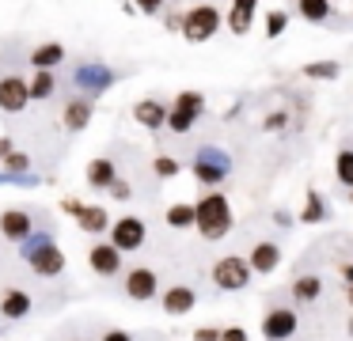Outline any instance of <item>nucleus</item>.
Segmentation results:
<instances>
[{"label": "nucleus", "mask_w": 353, "mask_h": 341, "mask_svg": "<svg viewBox=\"0 0 353 341\" xmlns=\"http://www.w3.org/2000/svg\"><path fill=\"white\" fill-rule=\"evenodd\" d=\"M221 30V12L213 4H198L183 15V38L186 42H209Z\"/></svg>", "instance_id": "5"}, {"label": "nucleus", "mask_w": 353, "mask_h": 341, "mask_svg": "<svg viewBox=\"0 0 353 341\" xmlns=\"http://www.w3.org/2000/svg\"><path fill=\"white\" fill-rule=\"evenodd\" d=\"M0 315L4 318H27L31 315V296L19 292V288H8V292L0 296Z\"/></svg>", "instance_id": "19"}, {"label": "nucleus", "mask_w": 353, "mask_h": 341, "mask_svg": "<svg viewBox=\"0 0 353 341\" xmlns=\"http://www.w3.org/2000/svg\"><path fill=\"white\" fill-rule=\"evenodd\" d=\"M194 303H198V296H194V288H186V285H175V288L163 292V311H168V315H190Z\"/></svg>", "instance_id": "18"}, {"label": "nucleus", "mask_w": 353, "mask_h": 341, "mask_svg": "<svg viewBox=\"0 0 353 341\" xmlns=\"http://www.w3.org/2000/svg\"><path fill=\"white\" fill-rule=\"evenodd\" d=\"M19 254L31 262V269L39 273V277H57V273H65V254H61V247L54 242L50 231H31L19 242Z\"/></svg>", "instance_id": "2"}, {"label": "nucleus", "mask_w": 353, "mask_h": 341, "mask_svg": "<svg viewBox=\"0 0 353 341\" xmlns=\"http://www.w3.org/2000/svg\"><path fill=\"white\" fill-rule=\"evenodd\" d=\"M296 12L307 23H327L330 19V0H296Z\"/></svg>", "instance_id": "25"}, {"label": "nucleus", "mask_w": 353, "mask_h": 341, "mask_svg": "<svg viewBox=\"0 0 353 341\" xmlns=\"http://www.w3.org/2000/svg\"><path fill=\"white\" fill-rule=\"evenodd\" d=\"M194 227L201 231L205 242L224 239V235L232 231V205H228V197L216 194V189H209V194L194 205Z\"/></svg>", "instance_id": "1"}, {"label": "nucleus", "mask_w": 353, "mask_h": 341, "mask_svg": "<svg viewBox=\"0 0 353 341\" xmlns=\"http://www.w3.org/2000/svg\"><path fill=\"white\" fill-rule=\"evenodd\" d=\"M0 171H12V174H23V171H31V156L27 152H8V156L0 159Z\"/></svg>", "instance_id": "31"}, {"label": "nucleus", "mask_w": 353, "mask_h": 341, "mask_svg": "<svg viewBox=\"0 0 353 341\" xmlns=\"http://www.w3.org/2000/svg\"><path fill=\"white\" fill-rule=\"evenodd\" d=\"M27 87H31V103H42V99H50L57 91V76L50 72V68H39V72L27 80Z\"/></svg>", "instance_id": "23"}, {"label": "nucleus", "mask_w": 353, "mask_h": 341, "mask_svg": "<svg viewBox=\"0 0 353 341\" xmlns=\"http://www.w3.org/2000/svg\"><path fill=\"white\" fill-rule=\"evenodd\" d=\"M114 178H118V171H114L110 159H92V163H88V182H92L95 189H107Z\"/></svg>", "instance_id": "24"}, {"label": "nucleus", "mask_w": 353, "mask_h": 341, "mask_svg": "<svg viewBox=\"0 0 353 341\" xmlns=\"http://www.w3.org/2000/svg\"><path fill=\"white\" fill-rule=\"evenodd\" d=\"M304 76L307 80H338L342 65L338 61H312V65H304Z\"/></svg>", "instance_id": "26"}, {"label": "nucleus", "mask_w": 353, "mask_h": 341, "mask_svg": "<svg viewBox=\"0 0 353 341\" xmlns=\"http://www.w3.org/2000/svg\"><path fill=\"white\" fill-rule=\"evenodd\" d=\"M319 292H323V280L315 277V273H304V277L292 280V300L296 303H315Z\"/></svg>", "instance_id": "22"}, {"label": "nucleus", "mask_w": 353, "mask_h": 341, "mask_svg": "<svg viewBox=\"0 0 353 341\" xmlns=\"http://www.w3.org/2000/svg\"><path fill=\"white\" fill-rule=\"evenodd\" d=\"M251 265H247V258H236V254H228V258H221V262L213 265V285L216 288H224V292H243L247 285H251Z\"/></svg>", "instance_id": "7"}, {"label": "nucleus", "mask_w": 353, "mask_h": 341, "mask_svg": "<svg viewBox=\"0 0 353 341\" xmlns=\"http://www.w3.org/2000/svg\"><path fill=\"white\" fill-rule=\"evenodd\" d=\"M31 103V87L23 76H0V110L4 114H19Z\"/></svg>", "instance_id": "9"}, {"label": "nucleus", "mask_w": 353, "mask_h": 341, "mask_svg": "<svg viewBox=\"0 0 353 341\" xmlns=\"http://www.w3.org/2000/svg\"><path fill=\"white\" fill-rule=\"evenodd\" d=\"M92 114H95V103L88 95H77V99H69L65 103V129H72V133H80V129H88V121H92Z\"/></svg>", "instance_id": "14"}, {"label": "nucleus", "mask_w": 353, "mask_h": 341, "mask_svg": "<svg viewBox=\"0 0 353 341\" xmlns=\"http://www.w3.org/2000/svg\"><path fill=\"white\" fill-rule=\"evenodd\" d=\"M266 129H285V114H270V118H266Z\"/></svg>", "instance_id": "40"}, {"label": "nucleus", "mask_w": 353, "mask_h": 341, "mask_svg": "<svg viewBox=\"0 0 353 341\" xmlns=\"http://www.w3.org/2000/svg\"><path fill=\"white\" fill-rule=\"evenodd\" d=\"M247 265H251V273H274L277 265H281V250H277V242H254Z\"/></svg>", "instance_id": "16"}, {"label": "nucleus", "mask_w": 353, "mask_h": 341, "mask_svg": "<svg viewBox=\"0 0 353 341\" xmlns=\"http://www.w3.org/2000/svg\"><path fill=\"white\" fill-rule=\"evenodd\" d=\"M168 0H133V12H145V15H160Z\"/></svg>", "instance_id": "34"}, {"label": "nucleus", "mask_w": 353, "mask_h": 341, "mask_svg": "<svg viewBox=\"0 0 353 341\" xmlns=\"http://www.w3.org/2000/svg\"><path fill=\"white\" fill-rule=\"evenodd\" d=\"M350 333H353V318H350Z\"/></svg>", "instance_id": "44"}, {"label": "nucleus", "mask_w": 353, "mask_h": 341, "mask_svg": "<svg viewBox=\"0 0 353 341\" xmlns=\"http://www.w3.org/2000/svg\"><path fill=\"white\" fill-rule=\"evenodd\" d=\"M0 235L12 242H23L27 235H31V212L23 209H4L0 212Z\"/></svg>", "instance_id": "13"}, {"label": "nucleus", "mask_w": 353, "mask_h": 341, "mask_svg": "<svg viewBox=\"0 0 353 341\" xmlns=\"http://www.w3.org/2000/svg\"><path fill=\"white\" fill-rule=\"evenodd\" d=\"M61 61H65V45L61 42H42V45L31 50V65L34 68H50V72H54Z\"/></svg>", "instance_id": "21"}, {"label": "nucleus", "mask_w": 353, "mask_h": 341, "mask_svg": "<svg viewBox=\"0 0 353 341\" xmlns=\"http://www.w3.org/2000/svg\"><path fill=\"white\" fill-rule=\"evenodd\" d=\"M103 341H133V333H125V330H107V333H103Z\"/></svg>", "instance_id": "39"}, {"label": "nucleus", "mask_w": 353, "mask_h": 341, "mask_svg": "<svg viewBox=\"0 0 353 341\" xmlns=\"http://www.w3.org/2000/svg\"><path fill=\"white\" fill-rule=\"evenodd\" d=\"M72 83L95 99V95H103V91L114 87V83H118V72H114L110 65H103V61H84V65L72 72Z\"/></svg>", "instance_id": "6"}, {"label": "nucleus", "mask_w": 353, "mask_h": 341, "mask_svg": "<svg viewBox=\"0 0 353 341\" xmlns=\"http://www.w3.org/2000/svg\"><path fill=\"white\" fill-rule=\"evenodd\" d=\"M342 277H345V285H353V262L342 265Z\"/></svg>", "instance_id": "42"}, {"label": "nucleus", "mask_w": 353, "mask_h": 341, "mask_svg": "<svg viewBox=\"0 0 353 341\" xmlns=\"http://www.w3.org/2000/svg\"><path fill=\"white\" fill-rule=\"evenodd\" d=\"M80 209H84V205H80L77 197H65V201H61V212H69L72 220H77V212H80Z\"/></svg>", "instance_id": "38"}, {"label": "nucleus", "mask_w": 353, "mask_h": 341, "mask_svg": "<svg viewBox=\"0 0 353 341\" xmlns=\"http://www.w3.org/2000/svg\"><path fill=\"white\" fill-rule=\"evenodd\" d=\"M254 12H259V0H232V12H228V30L243 38L254 23Z\"/></svg>", "instance_id": "17"}, {"label": "nucleus", "mask_w": 353, "mask_h": 341, "mask_svg": "<svg viewBox=\"0 0 353 341\" xmlns=\"http://www.w3.org/2000/svg\"><path fill=\"white\" fill-rule=\"evenodd\" d=\"M88 265H92V273H99V277H114V273H122V250H118L114 242H95V247L88 250Z\"/></svg>", "instance_id": "11"}, {"label": "nucleus", "mask_w": 353, "mask_h": 341, "mask_svg": "<svg viewBox=\"0 0 353 341\" xmlns=\"http://www.w3.org/2000/svg\"><path fill=\"white\" fill-rule=\"evenodd\" d=\"M262 333H266L270 341H289L292 333H296V311H289V307L266 311V318H262Z\"/></svg>", "instance_id": "12"}, {"label": "nucleus", "mask_w": 353, "mask_h": 341, "mask_svg": "<svg viewBox=\"0 0 353 341\" xmlns=\"http://www.w3.org/2000/svg\"><path fill=\"white\" fill-rule=\"evenodd\" d=\"M300 220H304V224H319V220H327V205H323V197L315 194V189H307V197H304V212H300Z\"/></svg>", "instance_id": "27"}, {"label": "nucleus", "mask_w": 353, "mask_h": 341, "mask_svg": "<svg viewBox=\"0 0 353 341\" xmlns=\"http://www.w3.org/2000/svg\"><path fill=\"white\" fill-rule=\"evenodd\" d=\"M133 121L145 129H163L168 125V106L160 103V99H141L137 106H133Z\"/></svg>", "instance_id": "15"}, {"label": "nucleus", "mask_w": 353, "mask_h": 341, "mask_svg": "<svg viewBox=\"0 0 353 341\" xmlns=\"http://www.w3.org/2000/svg\"><path fill=\"white\" fill-rule=\"evenodd\" d=\"M350 197H353V189H350Z\"/></svg>", "instance_id": "45"}, {"label": "nucleus", "mask_w": 353, "mask_h": 341, "mask_svg": "<svg viewBox=\"0 0 353 341\" xmlns=\"http://www.w3.org/2000/svg\"><path fill=\"white\" fill-rule=\"evenodd\" d=\"M152 171L160 174V178H175V174L183 171V167H179L171 156H156V159H152Z\"/></svg>", "instance_id": "33"}, {"label": "nucleus", "mask_w": 353, "mask_h": 341, "mask_svg": "<svg viewBox=\"0 0 353 341\" xmlns=\"http://www.w3.org/2000/svg\"><path fill=\"white\" fill-rule=\"evenodd\" d=\"M221 341H247V330L243 326H228V330H221Z\"/></svg>", "instance_id": "35"}, {"label": "nucleus", "mask_w": 353, "mask_h": 341, "mask_svg": "<svg viewBox=\"0 0 353 341\" xmlns=\"http://www.w3.org/2000/svg\"><path fill=\"white\" fill-rule=\"evenodd\" d=\"M350 303H353V285H350Z\"/></svg>", "instance_id": "43"}, {"label": "nucleus", "mask_w": 353, "mask_h": 341, "mask_svg": "<svg viewBox=\"0 0 353 341\" xmlns=\"http://www.w3.org/2000/svg\"><path fill=\"white\" fill-rule=\"evenodd\" d=\"M145 239H148V227H145V220H137V216H122L118 224H110V242H114L122 254L141 250Z\"/></svg>", "instance_id": "8"}, {"label": "nucleus", "mask_w": 353, "mask_h": 341, "mask_svg": "<svg viewBox=\"0 0 353 341\" xmlns=\"http://www.w3.org/2000/svg\"><path fill=\"white\" fill-rule=\"evenodd\" d=\"M285 27H289V12H281V8H274V12L266 15V38H281Z\"/></svg>", "instance_id": "32"}, {"label": "nucleus", "mask_w": 353, "mask_h": 341, "mask_svg": "<svg viewBox=\"0 0 353 341\" xmlns=\"http://www.w3.org/2000/svg\"><path fill=\"white\" fill-rule=\"evenodd\" d=\"M168 224L171 227H194V205H186V201L171 205V209H168Z\"/></svg>", "instance_id": "29"}, {"label": "nucleus", "mask_w": 353, "mask_h": 341, "mask_svg": "<svg viewBox=\"0 0 353 341\" xmlns=\"http://www.w3.org/2000/svg\"><path fill=\"white\" fill-rule=\"evenodd\" d=\"M334 178L342 182V186L353 189V148H345V152H338V156H334Z\"/></svg>", "instance_id": "28"}, {"label": "nucleus", "mask_w": 353, "mask_h": 341, "mask_svg": "<svg viewBox=\"0 0 353 341\" xmlns=\"http://www.w3.org/2000/svg\"><path fill=\"white\" fill-rule=\"evenodd\" d=\"M205 114V99H201V91H179L175 103H171L168 110V129L171 133H190L194 121Z\"/></svg>", "instance_id": "4"}, {"label": "nucleus", "mask_w": 353, "mask_h": 341, "mask_svg": "<svg viewBox=\"0 0 353 341\" xmlns=\"http://www.w3.org/2000/svg\"><path fill=\"white\" fill-rule=\"evenodd\" d=\"M194 178H198V186H205V189H213L216 182H224L228 178V171H232V156L228 152H221V148H213V144H205V148H198V156H194Z\"/></svg>", "instance_id": "3"}, {"label": "nucleus", "mask_w": 353, "mask_h": 341, "mask_svg": "<svg viewBox=\"0 0 353 341\" xmlns=\"http://www.w3.org/2000/svg\"><path fill=\"white\" fill-rule=\"evenodd\" d=\"M77 224L84 227L88 235H99V231H107V227H110V216H107L103 205H84V209L77 212Z\"/></svg>", "instance_id": "20"}, {"label": "nucleus", "mask_w": 353, "mask_h": 341, "mask_svg": "<svg viewBox=\"0 0 353 341\" xmlns=\"http://www.w3.org/2000/svg\"><path fill=\"white\" fill-rule=\"evenodd\" d=\"M156 292H160V280H156V273L148 269V265H137V269L125 273V296H130V300L148 303Z\"/></svg>", "instance_id": "10"}, {"label": "nucleus", "mask_w": 353, "mask_h": 341, "mask_svg": "<svg viewBox=\"0 0 353 341\" xmlns=\"http://www.w3.org/2000/svg\"><path fill=\"white\" fill-rule=\"evenodd\" d=\"M39 174L34 171H23V174H12V171H0V186H23V189H31V186H39Z\"/></svg>", "instance_id": "30"}, {"label": "nucleus", "mask_w": 353, "mask_h": 341, "mask_svg": "<svg viewBox=\"0 0 353 341\" xmlns=\"http://www.w3.org/2000/svg\"><path fill=\"white\" fill-rule=\"evenodd\" d=\"M8 152H16V148H12V136H0V159L8 156Z\"/></svg>", "instance_id": "41"}, {"label": "nucleus", "mask_w": 353, "mask_h": 341, "mask_svg": "<svg viewBox=\"0 0 353 341\" xmlns=\"http://www.w3.org/2000/svg\"><path fill=\"white\" fill-rule=\"evenodd\" d=\"M107 189H110V194H114V197H118V201H130V194H133V189H130V186H125V182H118V178H114V182H110V186H107Z\"/></svg>", "instance_id": "36"}, {"label": "nucleus", "mask_w": 353, "mask_h": 341, "mask_svg": "<svg viewBox=\"0 0 353 341\" xmlns=\"http://www.w3.org/2000/svg\"><path fill=\"white\" fill-rule=\"evenodd\" d=\"M194 341H221V330H213V326H201V330H194Z\"/></svg>", "instance_id": "37"}]
</instances>
